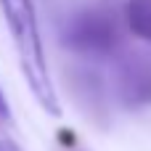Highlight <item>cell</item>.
Instances as JSON below:
<instances>
[{"mask_svg": "<svg viewBox=\"0 0 151 151\" xmlns=\"http://www.w3.org/2000/svg\"><path fill=\"white\" fill-rule=\"evenodd\" d=\"M125 24L138 40L151 45V0H127Z\"/></svg>", "mask_w": 151, "mask_h": 151, "instance_id": "obj_5", "label": "cell"}, {"mask_svg": "<svg viewBox=\"0 0 151 151\" xmlns=\"http://www.w3.org/2000/svg\"><path fill=\"white\" fill-rule=\"evenodd\" d=\"M8 122H11V109H8V101H5V96H3V90H0V130H3Z\"/></svg>", "mask_w": 151, "mask_h": 151, "instance_id": "obj_7", "label": "cell"}, {"mask_svg": "<svg viewBox=\"0 0 151 151\" xmlns=\"http://www.w3.org/2000/svg\"><path fill=\"white\" fill-rule=\"evenodd\" d=\"M61 42L72 53L111 56L122 48V21L109 5H90L77 11L61 35Z\"/></svg>", "mask_w": 151, "mask_h": 151, "instance_id": "obj_2", "label": "cell"}, {"mask_svg": "<svg viewBox=\"0 0 151 151\" xmlns=\"http://www.w3.org/2000/svg\"><path fill=\"white\" fill-rule=\"evenodd\" d=\"M5 24L11 29V37L16 42L19 50V64L24 72V80L29 85V90L35 93L37 104L58 117L61 114V104H58V93L50 82L48 74V61H45V50H42V40H40V27H37V13L32 0H0Z\"/></svg>", "mask_w": 151, "mask_h": 151, "instance_id": "obj_1", "label": "cell"}, {"mask_svg": "<svg viewBox=\"0 0 151 151\" xmlns=\"http://www.w3.org/2000/svg\"><path fill=\"white\" fill-rule=\"evenodd\" d=\"M66 151H85V149H80V146H72V149H66Z\"/></svg>", "mask_w": 151, "mask_h": 151, "instance_id": "obj_9", "label": "cell"}, {"mask_svg": "<svg viewBox=\"0 0 151 151\" xmlns=\"http://www.w3.org/2000/svg\"><path fill=\"white\" fill-rule=\"evenodd\" d=\"M58 143H61L64 149H72V146H77V135L64 127V130H58Z\"/></svg>", "mask_w": 151, "mask_h": 151, "instance_id": "obj_6", "label": "cell"}, {"mask_svg": "<svg viewBox=\"0 0 151 151\" xmlns=\"http://www.w3.org/2000/svg\"><path fill=\"white\" fill-rule=\"evenodd\" d=\"M0 151H21V146L16 141H11V138H3L0 141Z\"/></svg>", "mask_w": 151, "mask_h": 151, "instance_id": "obj_8", "label": "cell"}, {"mask_svg": "<svg viewBox=\"0 0 151 151\" xmlns=\"http://www.w3.org/2000/svg\"><path fill=\"white\" fill-rule=\"evenodd\" d=\"M64 88L66 96L72 98V104L77 106V111L98 130H109L111 127V104H109V88L106 80L90 69V66H80L72 64L64 69Z\"/></svg>", "mask_w": 151, "mask_h": 151, "instance_id": "obj_3", "label": "cell"}, {"mask_svg": "<svg viewBox=\"0 0 151 151\" xmlns=\"http://www.w3.org/2000/svg\"><path fill=\"white\" fill-rule=\"evenodd\" d=\"M117 90H119V101L130 111L151 106V56L133 53L119 64Z\"/></svg>", "mask_w": 151, "mask_h": 151, "instance_id": "obj_4", "label": "cell"}]
</instances>
